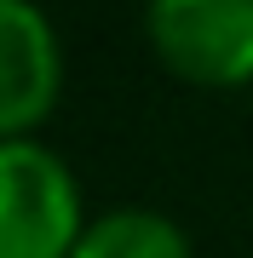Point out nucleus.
<instances>
[{"label":"nucleus","mask_w":253,"mask_h":258,"mask_svg":"<svg viewBox=\"0 0 253 258\" xmlns=\"http://www.w3.org/2000/svg\"><path fill=\"white\" fill-rule=\"evenodd\" d=\"M64 81V52L29 0H0V138L29 132L40 115L58 103Z\"/></svg>","instance_id":"obj_3"},{"label":"nucleus","mask_w":253,"mask_h":258,"mask_svg":"<svg viewBox=\"0 0 253 258\" xmlns=\"http://www.w3.org/2000/svg\"><path fill=\"white\" fill-rule=\"evenodd\" d=\"M69 258H196L190 252L184 230L167 218V212H150V207H115L92 218L75 241Z\"/></svg>","instance_id":"obj_4"},{"label":"nucleus","mask_w":253,"mask_h":258,"mask_svg":"<svg viewBox=\"0 0 253 258\" xmlns=\"http://www.w3.org/2000/svg\"><path fill=\"white\" fill-rule=\"evenodd\" d=\"M81 230L64 155L35 138H0V258H69Z\"/></svg>","instance_id":"obj_1"},{"label":"nucleus","mask_w":253,"mask_h":258,"mask_svg":"<svg viewBox=\"0 0 253 258\" xmlns=\"http://www.w3.org/2000/svg\"><path fill=\"white\" fill-rule=\"evenodd\" d=\"M144 29L190 81L230 86L253 75V0H156Z\"/></svg>","instance_id":"obj_2"}]
</instances>
